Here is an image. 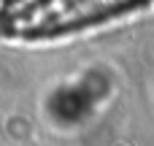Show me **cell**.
Wrapping results in <instances>:
<instances>
[{"label":"cell","instance_id":"6da1fadb","mask_svg":"<svg viewBox=\"0 0 154 146\" xmlns=\"http://www.w3.org/2000/svg\"><path fill=\"white\" fill-rule=\"evenodd\" d=\"M5 22L19 33H60L87 22L106 19L146 0H3Z\"/></svg>","mask_w":154,"mask_h":146}]
</instances>
